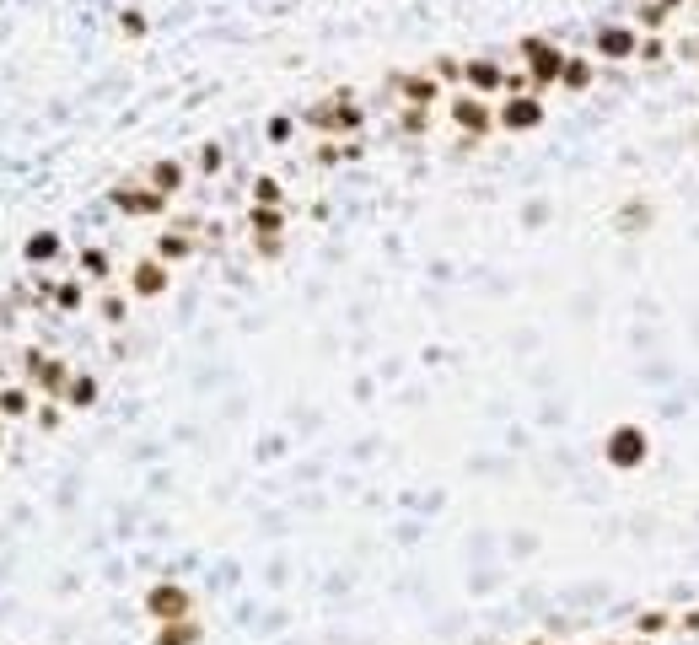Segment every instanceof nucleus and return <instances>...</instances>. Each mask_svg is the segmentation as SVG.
<instances>
[{
    "instance_id": "f257e3e1",
    "label": "nucleus",
    "mask_w": 699,
    "mask_h": 645,
    "mask_svg": "<svg viewBox=\"0 0 699 645\" xmlns=\"http://www.w3.org/2000/svg\"><path fill=\"white\" fill-rule=\"evenodd\" d=\"M301 124H307L318 140H355V135L366 129V113H361V102H355L350 86H334L323 102H312V108L301 113Z\"/></svg>"
},
{
    "instance_id": "f03ea898",
    "label": "nucleus",
    "mask_w": 699,
    "mask_h": 645,
    "mask_svg": "<svg viewBox=\"0 0 699 645\" xmlns=\"http://www.w3.org/2000/svg\"><path fill=\"white\" fill-rule=\"evenodd\" d=\"M517 54H522V70L533 75L538 92H544V86H560V70H565V59H571V48L555 43V38H522Z\"/></svg>"
},
{
    "instance_id": "7ed1b4c3",
    "label": "nucleus",
    "mask_w": 699,
    "mask_h": 645,
    "mask_svg": "<svg viewBox=\"0 0 699 645\" xmlns=\"http://www.w3.org/2000/svg\"><path fill=\"white\" fill-rule=\"evenodd\" d=\"M447 118H452V129H463L468 140H485L490 129H501L490 97H479V92H452V97H447Z\"/></svg>"
},
{
    "instance_id": "20e7f679",
    "label": "nucleus",
    "mask_w": 699,
    "mask_h": 645,
    "mask_svg": "<svg viewBox=\"0 0 699 645\" xmlns=\"http://www.w3.org/2000/svg\"><path fill=\"white\" fill-rule=\"evenodd\" d=\"M641 27L635 22H603L598 32H592V54L598 59H608V65H630L635 54H641Z\"/></svg>"
},
{
    "instance_id": "39448f33",
    "label": "nucleus",
    "mask_w": 699,
    "mask_h": 645,
    "mask_svg": "<svg viewBox=\"0 0 699 645\" xmlns=\"http://www.w3.org/2000/svg\"><path fill=\"white\" fill-rule=\"evenodd\" d=\"M108 205L118 210V215H135V221H151V215H167V194H156L145 178H129V183H118L113 194H108Z\"/></svg>"
},
{
    "instance_id": "423d86ee",
    "label": "nucleus",
    "mask_w": 699,
    "mask_h": 645,
    "mask_svg": "<svg viewBox=\"0 0 699 645\" xmlns=\"http://www.w3.org/2000/svg\"><path fill=\"white\" fill-rule=\"evenodd\" d=\"M495 118H501V129H511V135H528V129H538V124H544V97H538V92L501 97Z\"/></svg>"
},
{
    "instance_id": "0eeeda50",
    "label": "nucleus",
    "mask_w": 699,
    "mask_h": 645,
    "mask_svg": "<svg viewBox=\"0 0 699 645\" xmlns=\"http://www.w3.org/2000/svg\"><path fill=\"white\" fill-rule=\"evenodd\" d=\"M388 92L409 108H436L441 102V81L431 70H409V75H388Z\"/></svg>"
},
{
    "instance_id": "6e6552de",
    "label": "nucleus",
    "mask_w": 699,
    "mask_h": 645,
    "mask_svg": "<svg viewBox=\"0 0 699 645\" xmlns=\"http://www.w3.org/2000/svg\"><path fill=\"white\" fill-rule=\"evenodd\" d=\"M463 92L501 97V92H506V70H501V59H490V54H474V59H463Z\"/></svg>"
},
{
    "instance_id": "1a4fd4ad",
    "label": "nucleus",
    "mask_w": 699,
    "mask_h": 645,
    "mask_svg": "<svg viewBox=\"0 0 699 645\" xmlns=\"http://www.w3.org/2000/svg\"><path fill=\"white\" fill-rule=\"evenodd\" d=\"M188 608H194V597H188L183 587H172V581H162V587H151V592H145V614H151L156 624L188 619Z\"/></svg>"
},
{
    "instance_id": "9d476101",
    "label": "nucleus",
    "mask_w": 699,
    "mask_h": 645,
    "mask_svg": "<svg viewBox=\"0 0 699 645\" xmlns=\"http://www.w3.org/2000/svg\"><path fill=\"white\" fill-rule=\"evenodd\" d=\"M167 285H172V264H162L156 253H151V258H140V264L129 269V291H135L140 301H156Z\"/></svg>"
},
{
    "instance_id": "9b49d317",
    "label": "nucleus",
    "mask_w": 699,
    "mask_h": 645,
    "mask_svg": "<svg viewBox=\"0 0 699 645\" xmlns=\"http://www.w3.org/2000/svg\"><path fill=\"white\" fill-rule=\"evenodd\" d=\"M70 382H75V371L59 361V355H43V366L32 371V388L43 393V398H59L65 404V393H70Z\"/></svg>"
},
{
    "instance_id": "f8f14e48",
    "label": "nucleus",
    "mask_w": 699,
    "mask_h": 645,
    "mask_svg": "<svg viewBox=\"0 0 699 645\" xmlns=\"http://www.w3.org/2000/svg\"><path fill=\"white\" fill-rule=\"evenodd\" d=\"M608 463H614V468H635V463H646V431H635V425L614 431V436H608Z\"/></svg>"
},
{
    "instance_id": "ddd939ff",
    "label": "nucleus",
    "mask_w": 699,
    "mask_h": 645,
    "mask_svg": "<svg viewBox=\"0 0 699 645\" xmlns=\"http://www.w3.org/2000/svg\"><path fill=\"white\" fill-rule=\"evenodd\" d=\"M684 11V0H635V11H630V22L641 27V32H662L673 16Z\"/></svg>"
},
{
    "instance_id": "4468645a",
    "label": "nucleus",
    "mask_w": 699,
    "mask_h": 645,
    "mask_svg": "<svg viewBox=\"0 0 699 645\" xmlns=\"http://www.w3.org/2000/svg\"><path fill=\"white\" fill-rule=\"evenodd\" d=\"M361 151H366V140L355 135V140H318L312 145V167H339V161H361Z\"/></svg>"
},
{
    "instance_id": "2eb2a0df",
    "label": "nucleus",
    "mask_w": 699,
    "mask_h": 645,
    "mask_svg": "<svg viewBox=\"0 0 699 645\" xmlns=\"http://www.w3.org/2000/svg\"><path fill=\"white\" fill-rule=\"evenodd\" d=\"M140 178H145V183H151L156 194H167V199H172V194H178V188L188 183V167H183V161H151V167H145Z\"/></svg>"
},
{
    "instance_id": "dca6fc26",
    "label": "nucleus",
    "mask_w": 699,
    "mask_h": 645,
    "mask_svg": "<svg viewBox=\"0 0 699 645\" xmlns=\"http://www.w3.org/2000/svg\"><path fill=\"white\" fill-rule=\"evenodd\" d=\"M285 205H248V231L253 237H285Z\"/></svg>"
},
{
    "instance_id": "f3484780",
    "label": "nucleus",
    "mask_w": 699,
    "mask_h": 645,
    "mask_svg": "<svg viewBox=\"0 0 699 645\" xmlns=\"http://www.w3.org/2000/svg\"><path fill=\"white\" fill-rule=\"evenodd\" d=\"M156 258H162V264H188V258H199V242H194L188 231H172V226H167V231L156 237Z\"/></svg>"
},
{
    "instance_id": "a211bd4d",
    "label": "nucleus",
    "mask_w": 699,
    "mask_h": 645,
    "mask_svg": "<svg viewBox=\"0 0 699 645\" xmlns=\"http://www.w3.org/2000/svg\"><path fill=\"white\" fill-rule=\"evenodd\" d=\"M22 258H27L32 269L54 264V258H59V231H48V226H43V231H32V237L22 242Z\"/></svg>"
},
{
    "instance_id": "6ab92c4d",
    "label": "nucleus",
    "mask_w": 699,
    "mask_h": 645,
    "mask_svg": "<svg viewBox=\"0 0 699 645\" xmlns=\"http://www.w3.org/2000/svg\"><path fill=\"white\" fill-rule=\"evenodd\" d=\"M592 81H598V65H592L587 54H571L565 70H560V86H565V92H587Z\"/></svg>"
},
{
    "instance_id": "aec40b11",
    "label": "nucleus",
    "mask_w": 699,
    "mask_h": 645,
    "mask_svg": "<svg viewBox=\"0 0 699 645\" xmlns=\"http://www.w3.org/2000/svg\"><path fill=\"white\" fill-rule=\"evenodd\" d=\"M97 377H86V371H75V382H70V393H65V409H92L97 404Z\"/></svg>"
},
{
    "instance_id": "412c9836",
    "label": "nucleus",
    "mask_w": 699,
    "mask_h": 645,
    "mask_svg": "<svg viewBox=\"0 0 699 645\" xmlns=\"http://www.w3.org/2000/svg\"><path fill=\"white\" fill-rule=\"evenodd\" d=\"M48 301H54L59 312H75V307L86 301V291H81V280H54V285H48Z\"/></svg>"
},
{
    "instance_id": "4be33fe9",
    "label": "nucleus",
    "mask_w": 699,
    "mask_h": 645,
    "mask_svg": "<svg viewBox=\"0 0 699 645\" xmlns=\"http://www.w3.org/2000/svg\"><path fill=\"white\" fill-rule=\"evenodd\" d=\"M0 414L5 420H27L32 414V393L27 388H0Z\"/></svg>"
},
{
    "instance_id": "5701e85b",
    "label": "nucleus",
    "mask_w": 699,
    "mask_h": 645,
    "mask_svg": "<svg viewBox=\"0 0 699 645\" xmlns=\"http://www.w3.org/2000/svg\"><path fill=\"white\" fill-rule=\"evenodd\" d=\"M194 641H199V624H194V619H172V624L156 630V645H194Z\"/></svg>"
},
{
    "instance_id": "b1692460",
    "label": "nucleus",
    "mask_w": 699,
    "mask_h": 645,
    "mask_svg": "<svg viewBox=\"0 0 699 645\" xmlns=\"http://www.w3.org/2000/svg\"><path fill=\"white\" fill-rule=\"evenodd\" d=\"M118 32H124L129 43H140V38L151 32V16H145L140 5H124V11H118Z\"/></svg>"
},
{
    "instance_id": "393cba45",
    "label": "nucleus",
    "mask_w": 699,
    "mask_h": 645,
    "mask_svg": "<svg viewBox=\"0 0 699 645\" xmlns=\"http://www.w3.org/2000/svg\"><path fill=\"white\" fill-rule=\"evenodd\" d=\"M393 124H398V135H431V108H409L404 102Z\"/></svg>"
},
{
    "instance_id": "a878e982",
    "label": "nucleus",
    "mask_w": 699,
    "mask_h": 645,
    "mask_svg": "<svg viewBox=\"0 0 699 645\" xmlns=\"http://www.w3.org/2000/svg\"><path fill=\"white\" fill-rule=\"evenodd\" d=\"M253 205H285V183L275 172H258L253 178Z\"/></svg>"
},
{
    "instance_id": "bb28decb",
    "label": "nucleus",
    "mask_w": 699,
    "mask_h": 645,
    "mask_svg": "<svg viewBox=\"0 0 699 645\" xmlns=\"http://www.w3.org/2000/svg\"><path fill=\"white\" fill-rule=\"evenodd\" d=\"M75 264H81V275H86V280H108V269H113V258H108L102 248H81V253H75Z\"/></svg>"
},
{
    "instance_id": "cd10ccee",
    "label": "nucleus",
    "mask_w": 699,
    "mask_h": 645,
    "mask_svg": "<svg viewBox=\"0 0 699 645\" xmlns=\"http://www.w3.org/2000/svg\"><path fill=\"white\" fill-rule=\"evenodd\" d=\"M635 59H641V65H662V59H668V32H646Z\"/></svg>"
},
{
    "instance_id": "c85d7f7f",
    "label": "nucleus",
    "mask_w": 699,
    "mask_h": 645,
    "mask_svg": "<svg viewBox=\"0 0 699 645\" xmlns=\"http://www.w3.org/2000/svg\"><path fill=\"white\" fill-rule=\"evenodd\" d=\"M431 75H436L441 86H463V59H452V54H441V59L431 65Z\"/></svg>"
},
{
    "instance_id": "c756f323",
    "label": "nucleus",
    "mask_w": 699,
    "mask_h": 645,
    "mask_svg": "<svg viewBox=\"0 0 699 645\" xmlns=\"http://www.w3.org/2000/svg\"><path fill=\"white\" fill-rule=\"evenodd\" d=\"M291 135H296V118H285V113H275V118L264 124V140H269V145H285Z\"/></svg>"
},
{
    "instance_id": "7c9ffc66",
    "label": "nucleus",
    "mask_w": 699,
    "mask_h": 645,
    "mask_svg": "<svg viewBox=\"0 0 699 645\" xmlns=\"http://www.w3.org/2000/svg\"><path fill=\"white\" fill-rule=\"evenodd\" d=\"M59 409H65L59 398H43V404L32 409V425H38V431H59Z\"/></svg>"
},
{
    "instance_id": "2f4dec72",
    "label": "nucleus",
    "mask_w": 699,
    "mask_h": 645,
    "mask_svg": "<svg viewBox=\"0 0 699 645\" xmlns=\"http://www.w3.org/2000/svg\"><path fill=\"white\" fill-rule=\"evenodd\" d=\"M124 318H129V301H124V296H102V323H108V328H118Z\"/></svg>"
},
{
    "instance_id": "473e14b6",
    "label": "nucleus",
    "mask_w": 699,
    "mask_h": 645,
    "mask_svg": "<svg viewBox=\"0 0 699 645\" xmlns=\"http://www.w3.org/2000/svg\"><path fill=\"white\" fill-rule=\"evenodd\" d=\"M199 172H205V178H215V172H221V145H215V140H210V145H199Z\"/></svg>"
},
{
    "instance_id": "72a5a7b5",
    "label": "nucleus",
    "mask_w": 699,
    "mask_h": 645,
    "mask_svg": "<svg viewBox=\"0 0 699 645\" xmlns=\"http://www.w3.org/2000/svg\"><path fill=\"white\" fill-rule=\"evenodd\" d=\"M280 248H285V237H253V253H258V258H280Z\"/></svg>"
},
{
    "instance_id": "f704fd0d",
    "label": "nucleus",
    "mask_w": 699,
    "mask_h": 645,
    "mask_svg": "<svg viewBox=\"0 0 699 645\" xmlns=\"http://www.w3.org/2000/svg\"><path fill=\"white\" fill-rule=\"evenodd\" d=\"M43 355H48V350H38V344H32V350H27V361H22V366H27V377H32V371H38V366H43Z\"/></svg>"
},
{
    "instance_id": "c9c22d12",
    "label": "nucleus",
    "mask_w": 699,
    "mask_h": 645,
    "mask_svg": "<svg viewBox=\"0 0 699 645\" xmlns=\"http://www.w3.org/2000/svg\"><path fill=\"white\" fill-rule=\"evenodd\" d=\"M0 447H5V414H0Z\"/></svg>"
}]
</instances>
